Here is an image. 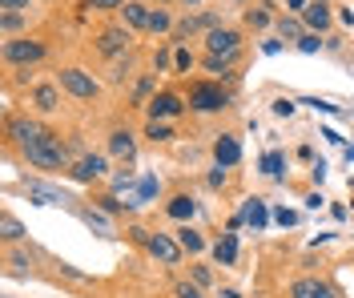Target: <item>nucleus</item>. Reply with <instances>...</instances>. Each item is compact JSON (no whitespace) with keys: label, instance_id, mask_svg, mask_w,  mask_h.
I'll return each instance as SVG.
<instances>
[{"label":"nucleus","instance_id":"37","mask_svg":"<svg viewBox=\"0 0 354 298\" xmlns=\"http://www.w3.org/2000/svg\"><path fill=\"white\" fill-rule=\"evenodd\" d=\"M274 113H278V117H290V113H294V101H274Z\"/></svg>","mask_w":354,"mask_h":298},{"label":"nucleus","instance_id":"15","mask_svg":"<svg viewBox=\"0 0 354 298\" xmlns=\"http://www.w3.org/2000/svg\"><path fill=\"white\" fill-rule=\"evenodd\" d=\"M8 133L21 141V145H28V141H37L44 133V125H37V121H12V125H8Z\"/></svg>","mask_w":354,"mask_h":298},{"label":"nucleus","instance_id":"27","mask_svg":"<svg viewBox=\"0 0 354 298\" xmlns=\"http://www.w3.org/2000/svg\"><path fill=\"white\" fill-rule=\"evenodd\" d=\"M278 28H282V37H294V41H302V37H306V32H302V24H298V21H282Z\"/></svg>","mask_w":354,"mask_h":298},{"label":"nucleus","instance_id":"6","mask_svg":"<svg viewBox=\"0 0 354 298\" xmlns=\"http://www.w3.org/2000/svg\"><path fill=\"white\" fill-rule=\"evenodd\" d=\"M149 254H153L161 266H177V262H181V242L169 238V234H153V238H149Z\"/></svg>","mask_w":354,"mask_h":298},{"label":"nucleus","instance_id":"35","mask_svg":"<svg viewBox=\"0 0 354 298\" xmlns=\"http://www.w3.org/2000/svg\"><path fill=\"white\" fill-rule=\"evenodd\" d=\"M97 202H101V209H109V214H117V209H121V202H117L113 194H105V198H97Z\"/></svg>","mask_w":354,"mask_h":298},{"label":"nucleus","instance_id":"23","mask_svg":"<svg viewBox=\"0 0 354 298\" xmlns=\"http://www.w3.org/2000/svg\"><path fill=\"white\" fill-rule=\"evenodd\" d=\"M174 21H169V12L165 8H153V17H149V32H169Z\"/></svg>","mask_w":354,"mask_h":298},{"label":"nucleus","instance_id":"10","mask_svg":"<svg viewBox=\"0 0 354 298\" xmlns=\"http://www.w3.org/2000/svg\"><path fill=\"white\" fill-rule=\"evenodd\" d=\"M125 45H129V28H105V32L97 37V48H101L105 57H117Z\"/></svg>","mask_w":354,"mask_h":298},{"label":"nucleus","instance_id":"34","mask_svg":"<svg viewBox=\"0 0 354 298\" xmlns=\"http://www.w3.org/2000/svg\"><path fill=\"white\" fill-rule=\"evenodd\" d=\"M0 8H4V12H24L28 0H0Z\"/></svg>","mask_w":354,"mask_h":298},{"label":"nucleus","instance_id":"28","mask_svg":"<svg viewBox=\"0 0 354 298\" xmlns=\"http://www.w3.org/2000/svg\"><path fill=\"white\" fill-rule=\"evenodd\" d=\"M153 194H157V178H145V182H141V189H137V202H149Z\"/></svg>","mask_w":354,"mask_h":298},{"label":"nucleus","instance_id":"11","mask_svg":"<svg viewBox=\"0 0 354 298\" xmlns=\"http://www.w3.org/2000/svg\"><path fill=\"white\" fill-rule=\"evenodd\" d=\"M105 174V158L101 153H88V158L77 161V169H73V178L77 182H93V178H101Z\"/></svg>","mask_w":354,"mask_h":298},{"label":"nucleus","instance_id":"33","mask_svg":"<svg viewBox=\"0 0 354 298\" xmlns=\"http://www.w3.org/2000/svg\"><path fill=\"white\" fill-rule=\"evenodd\" d=\"M174 65H177V69H181V73H185V69H189V65H194V57H189V53H185V48H177Z\"/></svg>","mask_w":354,"mask_h":298},{"label":"nucleus","instance_id":"18","mask_svg":"<svg viewBox=\"0 0 354 298\" xmlns=\"http://www.w3.org/2000/svg\"><path fill=\"white\" fill-rule=\"evenodd\" d=\"M32 105H37L41 113H53V109H57V89H53V85H37V89H32Z\"/></svg>","mask_w":354,"mask_h":298},{"label":"nucleus","instance_id":"22","mask_svg":"<svg viewBox=\"0 0 354 298\" xmlns=\"http://www.w3.org/2000/svg\"><path fill=\"white\" fill-rule=\"evenodd\" d=\"M0 230H4V242H17V238H24V226L12 218V214H4V218H0Z\"/></svg>","mask_w":354,"mask_h":298},{"label":"nucleus","instance_id":"2","mask_svg":"<svg viewBox=\"0 0 354 298\" xmlns=\"http://www.w3.org/2000/svg\"><path fill=\"white\" fill-rule=\"evenodd\" d=\"M225 105H230V93L221 89V85H209V81L189 85V109H198V113H218Z\"/></svg>","mask_w":354,"mask_h":298},{"label":"nucleus","instance_id":"12","mask_svg":"<svg viewBox=\"0 0 354 298\" xmlns=\"http://www.w3.org/2000/svg\"><path fill=\"white\" fill-rule=\"evenodd\" d=\"M121 12H125V24H129V28H149V17H153V8H145V4H137V0H129Z\"/></svg>","mask_w":354,"mask_h":298},{"label":"nucleus","instance_id":"13","mask_svg":"<svg viewBox=\"0 0 354 298\" xmlns=\"http://www.w3.org/2000/svg\"><path fill=\"white\" fill-rule=\"evenodd\" d=\"M169 218H177V222H189L194 218V209H198V202L189 198V194H177V198H169Z\"/></svg>","mask_w":354,"mask_h":298},{"label":"nucleus","instance_id":"17","mask_svg":"<svg viewBox=\"0 0 354 298\" xmlns=\"http://www.w3.org/2000/svg\"><path fill=\"white\" fill-rule=\"evenodd\" d=\"M109 149L117 153V158H133V149H137V141H133V133L129 129H117L109 138Z\"/></svg>","mask_w":354,"mask_h":298},{"label":"nucleus","instance_id":"26","mask_svg":"<svg viewBox=\"0 0 354 298\" xmlns=\"http://www.w3.org/2000/svg\"><path fill=\"white\" fill-rule=\"evenodd\" d=\"M85 222H88V226H93V230H97V234H105V238H109V234H113V226H109V222H105V218H101V214H93V209H88V214H85Z\"/></svg>","mask_w":354,"mask_h":298},{"label":"nucleus","instance_id":"16","mask_svg":"<svg viewBox=\"0 0 354 298\" xmlns=\"http://www.w3.org/2000/svg\"><path fill=\"white\" fill-rule=\"evenodd\" d=\"M214 258H218L221 266H234V262H238V238H234V234H225L218 246H214Z\"/></svg>","mask_w":354,"mask_h":298},{"label":"nucleus","instance_id":"3","mask_svg":"<svg viewBox=\"0 0 354 298\" xmlns=\"http://www.w3.org/2000/svg\"><path fill=\"white\" fill-rule=\"evenodd\" d=\"M41 57H44V45L32 41V37H17V41L4 45V61L8 65H37Z\"/></svg>","mask_w":354,"mask_h":298},{"label":"nucleus","instance_id":"21","mask_svg":"<svg viewBox=\"0 0 354 298\" xmlns=\"http://www.w3.org/2000/svg\"><path fill=\"white\" fill-rule=\"evenodd\" d=\"M282 161H286V158H282L278 149H270V153L262 158V174H266V178H282Z\"/></svg>","mask_w":354,"mask_h":298},{"label":"nucleus","instance_id":"24","mask_svg":"<svg viewBox=\"0 0 354 298\" xmlns=\"http://www.w3.org/2000/svg\"><path fill=\"white\" fill-rule=\"evenodd\" d=\"M230 65H234V57H205V69H209V73H221V77L230 73Z\"/></svg>","mask_w":354,"mask_h":298},{"label":"nucleus","instance_id":"4","mask_svg":"<svg viewBox=\"0 0 354 298\" xmlns=\"http://www.w3.org/2000/svg\"><path fill=\"white\" fill-rule=\"evenodd\" d=\"M61 89L73 93L77 101H93L97 97V81L85 69H61Z\"/></svg>","mask_w":354,"mask_h":298},{"label":"nucleus","instance_id":"44","mask_svg":"<svg viewBox=\"0 0 354 298\" xmlns=\"http://www.w3.org/2000/svg\"><path fill=\"white\" fill-rule=\"evenodd\" d=\"M286 4H290V8H298V12H306V4H310V0H286Z\"/></svg>","mask_w":354,"mask_h":298},{"label":"nucleus","instance_id":"7","mask_svg":"<svg viewBox=\"0 0 354 298\" xmlns=\"http://www.w3.org/2000/svg\"><path fill=\"white\" fill-rule=\"evenodd\" d=\"M290 298H338L330 282H318V278H294L290 282Z\"/></svg>","mask_w":354,"mask_h":298},{"label":"nucleus","instance_id":"40","mask_svg":"<svg viewBox=\"0 0 354 298\" xmlns=\"http://www.w3.org/2000/svg\"><path fill=\"white\" fill-rule=\"evenodd\" d=\"M274 218H278V222H282V226H294V222H298V218H294V214H290V209H278V214H274Z\"/></svg>","mask_w":354,"mask_h":298},{"label":"nucleus","instance_id":"43","mask_svg":"<svg viewBox=\"0 0 354 298\" xmlns=\"http://www.w3.org/2000/svg\"><path fill=\"white\" fill-rule=\"evenodd\" d=\"M221 182H225V169H221V165H218V169L209 174V185H221Z\"/></svg>","mask_w":354,"mask_h":298},{"label":"nucleus","instance_id":"9","mask_svg":"<svg viewBox=\"0 0 354 298\" xmlns=\"http://www.w3.org/2000/svg\"><path fill=\"white\" fill-rule=\"evenodd\" d=\"M181 113V97L177 93H157L149 101V121H161V117H177Z\"/></svg>","mask_w":354,"mask_h":298},{"label":"nucleus","instance_id":"30","mask_svg":"<svg viewBox=\"0 0 354 298\" xmlns=\"http://www.w3.org/2000/svg\"><path fill=\"white\" fill-rule=\"evenodd\" d=\"M318 45H322V41H318V37H314V32H306V37H302V41H298V48H302V53H318Z\"/></svg>","mask_w":354,"mask_h":298},{"label":"nucleus","instance_id":"38","mask_svg":"<svg viewBox=\"0 0 354 298\" xmlns=\"http://www.w3.org/2000/svg\"><path fill=\"white\" fill-rule=\"evenodd\" d=\"M194 282H198V286H205V282H209V270H205V266H194Z\"/></svg>","mask_w":354,"mask_h":298},{"label":"nucleus","instance_id":"8","mask_svg":"<svg viewBox=\"0 0 354 298\" xmlns=\"http://www.w3.org/2000/svg\"><path fill=\"white\" fill-rule=\"evenodd\" d=\"M214 158H218L221 169H230V165H238L242 161V145H238V138H230V133H221L218 141H214Z\"/></svg>","mask_w":354,"mask_h":298},{"label":"nucleus","instance_id":"39","mask_svg":"<svg viewBox=\"0 0 354 298\" xmlns=\"http://www.w3.org/2000/svg\"><path fill=\"white\" fill-rule=\"evenodd\" d=\"M153 89V77H145V81H141V85H137V93H133V97H137V101H141V97H145V93Z\"/></svg>","mask_w":354,"mask_h":298},{"label":"nucleus","instance_id":"42","mask_svg":"<svg viewBox=\"0 0 354 298\" xmlns=\"http://www.w3.org/2000/svg\"><path fill=\"white\" fill-rule=\"evenodd\" d=\"M314 109H322V113H338V105H330V101H310Z\"/></svg>","mask_w":354,"mask_h":298},{"label":"nucleus","instance_id":"19","mask_svg":"<svg viewBox=\"0 0 354 298\" xmlns=\"http://www.w3.org/2000/svg\"><path fill=\"white\" fill-rule=\"evenodd\" d=\"M245 222H250L254 230H266V222H270V214H266V202H262V198L245 202Z\"/></svg>","mask_w":354,"mask_h":298},{"label":"nucleus","instance_id":"20","mask_svg":"<svg viewBox=\"0 0 354 298\" xmlns=\"http://www.w3.org/2000/svg\"><path fill=\"white\" fill-rule=\"evenodd\" d=\"M177 242H181V250H189V254H198L201 246H205V238H201L198 230H189V226L177 230Z\"/></svg>","mask_w":354,"mask_h":298},{"label":"nucleus","instance_id":"36","mask_svg":"<svg viewBox=\"0 0 354 298\" xmlns=\"http://www.w3.org/2000/svg\"><path fill=\"white\" fill-rule=\"evenodd\" d=\"M12 28H21V12H4V32H12Z\"/></svg>","mask_w":354,"mask_h":298},{"label":"nucleus","instance_id":"31","mask_svg":"<svg viewBox=\"0 0 354 298\" xmlns=\"http://www.w3.org/2000/svg\"><path fill=\"white\" fill-rule=\"evenodd\" d=\"M245 21L254 24V28H262V24H270V12H266V8H258V12H250Z\"/></svg>","mask_w":354,"mask_h":298},{"label":"nucleus","instance_id":"5","mask_svg":"<svg viewBox=\"0 0 354 298\" xmlns=\"http://www.w3.org/2000/svg\"><path fill=\"white\" fill-rule=\"evenodd\" d=\"M205 48H209V57H238V53H242V32H234V28H214V32L205 37Z\"/></svg>","mask_w":354,"mask_h":298},{"label":"nucleus","instance_id":"1","mask_svg":"<svg viewBox=\"0 0 354 298\" xmlns=\"http://www.w3.org/2000/svg\"><path fill=\"white\" fill-rule=\"evenodd\" d=\"M21 149H24V161L37 165V169H61L65 165V145H61V138L53 129H44L41 138L21 145Z\"/></svg>","mask_w":354,"mask_h":298},{"label":"nucleus","instance_id":"25","mask_svg":"<svg viewBox=\"0 0 354 298\" xmlns=\"http://www.w3.org/2000/svg\"><path fill=\"white\" fill-rule=\"evenodd\" d=\"M145 133H149L153 141H169V138H174V129H169V125H161V121H149V129H145Z\"/></svg>","mask_w":354,"mask_h":298},{"label":"nucleus","instance_id":"32","mask_svg":"<svg viewBox=\"0 0 354 298\" xmlns=\"http://www.w3.org/2000/svg\"><path fill=\"white\" fill-rule=\"evenodd\" d=\"M174 295H177V298H201V290H198V286H189V282H181Z\"/></svg>","mask_w":354,"mask_h":298},{"label":"nucleus","instance_id":"29","mask_svg":"<svg viewBox=\"0 0 354 298\" xmlns=\"http://www.w3.org/2000/svg\"><path fill=\"white\" fill-rule=\"evenodd\" d=\"M129 0H88L85 8H125Z\"/></svg>","mask_w":354,"mask_h":298},{"label":"nucleus","instance_id":"41","mask_svg":"<svg viewBox=\"0 0 354 298\" xmlns=\"http://www.w3.org/2000/svg\"><path fill=\"white\" fill-rule=\"evenodd\" d=\"M161 69H169V53H165V48H157V73Z\"/></svg>","mask_w":354,"mask_h":298},{"label":"nucleus","instance_id":"14","mask_svg":"<svg viewBox=\"0 0 354 298\" xmlns=\"http://www.w3.org/2000/svg\"><path fill=\"white\" fill-rule=\"evenodd\" d=\"M302 17H306V24H310V28H318V32H322V28L330 24V8H326L322 0H310V4H306V12H302Z\"/></svg>","mask_w":354,"mask_h":298}]
</instances>
